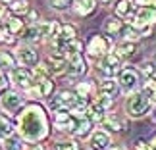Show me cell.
Instances as JSON below:
<instances>
[{"mask_svg": "<svg viewBox=\"0 0 156 150\" xmlns=\"http://www.w3.org/2000/svg\"><path fill=\"white\" fill-rule=\"evenodd\" d=\"M148 108H151V100H148L143 92H137V94H133V96L127 100V113L131 117L145 116V113L148 112Z\"/></svg>", "mask_w": 156, "mask_h": 150, "instance_id": "cell-2", "label": "cell"}, {"mask_svg": "<svg viewBox=\"0 0 156 150\" xmlns=\"http://www.w3.org/2000/svg\"><path fill=\"white\" fill-rule=\"evenodd\" d=\"M118 85L119 89H123V92H129V91H135L137 85H139V73L135 69H119L118 73Z\"/></svg>", "mask_w": 156, "mask_h": 150, "instance_id": "cell-4", "label": "cell"}, {"mask_svg": "<svg viewBox=\"0 0 156 150\" xmlns=\"http://www.w3.org/2000/svg\"><path fill=\"white\" fill-rule=\"evenodd\" d=\"M108 50H110V43L100 37V35H93L91 40H89V46H87V52L91 58H102L108 54Z\"/></svg>", "mask_w": 156, "mask_h": 150, "instance_id": "cell-5", "label": "cell"}, {"mask_svg": "<svg viewBox=\"0 0 156 150\" xmlns=\"http://www.w3.org/2000/svg\"><path fill=\"white\" fill-rule=\"evenodd\" d=\"M0 102H2V108L6 112H17L20 110V106H21V96L17 92L14 91H10V92H4L2 94V98H0Z\"/></svg>", "mask_w": 156, "mask_h": 150, "instance_id": "cell-9", "label": "cell"}, {"mask_svg": "<svg viewBox=\"0 0 156 150\" xmlns=\"http://www.w3.org/2000/svg\"><path fill=\"white\" fill-rule=\"evenodd\" d=\"M100 2H106L108 4V2H112V0H100Z\"/></svg>", "mask_w": 156, "mask_h": 150, "instance_id": "cell-42", "label": "cell"}, {"mask_svg": "<svg viewBox=\"0 0 156 150\" xmlns=\"http://www.w3.org/2000/svg\"><path fill=\"white\" fill-rule=\"evenodd\" d=\"M75 27L71 25V23H66V25H60V33L56 40H60V43H68V40H73L75 39Z\"/></svg>", "mask_w": 156, "mask_h": 150, "instance_id": "cell-17", "label": "cell"}, {"mask_svg": "<svg viewBox=\"0 0 156 150\" xmlns=\"http://www.w3.org/2000/svg\"><path fill=\"white\" fill-rule=\"evenodd\" d=\"M10 10L14 12V14H27L29 4H27V0H12V2H10Z\"/></svg>", "mask_w": 156, "mask_h": 150, "instance_id": "cell-24", "label": "cell"}, {"mask_svg": "<svg viewBox=\"0 0 156 150\" xmlns=\"http://www.w3.org/2000/svg\"><path fill=\"white\" fill-rule=\"evenodd\" d=\"M102 123H104V127L108 129V133H110V131H122V121H119L118 117H114V116H110V117H104L102 119Z\"/></svg>", "mask_w": 156, "mask_h": 150, "instance_id": "cell-23", "label": "cell"}, {"mask_svg": "<svg viewBox=\"0 0 156 150\" xmlns=\"http://www.w3.org/2000/svg\"><path fill=\"white\" fill-rule=\"evenodd\" d=\"M29 150H46V148H44V146H41V145H33Z\"/></svg>", "mask_w": 156, "mask_h": 150, "instance_id": "cell-41", "label": "cell"}, {"mask_svg": "<svg viewBox=\"0 0 156 150\" xmlns=\"http://www.w3.org/2000/svg\"><path fill=\"white\" fill-rule=\"evenodd\" d=\"M4 150H23V142L17 135H8L4 139Z\"/></svg>", "mask_w": 156, "mask_h": 150, "instance_id": "cell-21", "label": "cell"}, {"mask_svg": "<svg viewBox=\"0 0 156 150\" xmlns=\"http://www.w3.org/2000/svg\"><path fill=\"white\" fill-rule=\"evenodd\" d=\"M56 150H81V148H79V145H77V141L68 139V141L58 142V145H56Z\"/></svg>", "mask_w": 156, "mask_h": 150, "instance_id": "cell-33", "label": "cell"}, {"mask_svg": "<svg viewBox=\"0 0 156 150\" xmlns=\"http://www.w3.org/2000/svg\"><path fill=\"white\" fill-rule=\"evenodd\" d=\"M118 81H114V79H104L102 83H100V94H106V96H116L118 94Z\"/></svg>", "mask_w": 156, "mask_h": 150, "instance_id": "cell-18", "label": "cell"}, {"mask_svg": "<svg viewBox=\"0 0 156 150\" xmlns=\"http://www.w3.org/2000/svg\"><path fill=\"white\" fill-rule=\"evenodd\" d=\"M97 6V0H77L75 2V12L81 16H89Z\"/></svg>", "mask_w": 156, "mask_h": 150, "instance_id": "cell-19", "label": "cell"}, {"mask_svg": "<svg viewBox=\"0 0 156 150\" xmlns=\"http://www.w3.org/2000/svg\"><path fill=\"white\" fill-rule=\"evenodd\" d=\"M4 2H12V0H4Z\"/></svg>", "mask_w": 156, "mask_h": 150, "instance_id": "cell-43", "label": "cell"}, {"mask_svg": "<svg viewBox=\"0 0 156 150\" xmlns=\"http://www.w3.org/2000/svg\"><path fill=\"white\" fill-rule=\"evenodd\" d=\"M75 121H77V119L71 117V113H69L68 110H58V112H56V125H58L60 129L68 131V133H73Z\"/></svg>", "mask_w": 156, "mask_h": 150, "instance_id": "cell-11", "label": "cell"}, {"mask_svg": "<svg viewBox=\"0 0 156 150\" xmlns=\"http://www.w3.org/2000/svg\"><path fill=\"white\" fill-rule=\"evenodd\" d=\"M12 75H14V77H12V81H14L17 87H21V89H29L35 83L33 71L29 69V68H17V69H14V73H12Z\"/></svg>", "mask_w": 156, "mask_h": 150, "instance_id": "cell-6", "label": "cell"}, {"mask_svg": "<svg viewBox=\"0 0 156 150\" xmlns=\"http://www.w3.org/2000/svg\"><path fill=\"white\" fill-rule=\"evenodd\" d=\"M17 129H20V137H23L29 142H37L43 137H46L48 135V123H46L44 110L37 104L23 110L20 121H17Z\"/></svg>", "mask_w": 156, "mask_h": 150, "instance_id": "cell-1", "label": "cell"}, {"mask_svg": "<svg viewBox=\"0 0 156 150\" xmlns=\"http://www.w3.org/2000/svg\"><path fill=\"white\" fill-rule=\"evenodd\" d=\"M37 19H39L37 12H29V21H37Z\"/></svg>", "mask_w": 156, "mask_h": 150, "instance_id": "cell-40", "label": "cell"}, {"mask_svg": "<svg viewBox=\"0 0 156 150\" xmlns=\"http://www.w3.org/2000/svg\"><path fill=\"white\" fill-rule=\"evenodd\" d=\"M71 0H50V6L52 8H56V10H66L69 6Z\"/></svg>", "mask_w": 156, "mask_h": 150, "instance_id": "cell-34", "label": "cell"}, {"mask_svg": "<svg viewBox=\"0 0 156 150\" xmlns=\"http://www.w3.org/2000/svg\"><path fill=\"white\" fill-rule=\"evenodd\" d=\"M119 69H122V62L116 54H106V56L100 58L98 62V71L100 75L106 77V79H112V75H118Z\"/></svg>", "mask_w": 156, "mask_h": 150, "instance_id": "cell-3", "label": "cell"}, {"mask_svg": "<svg viewBox=\"0 0 156 150\" xmlns=\"http://www.w3.org/2000/svg\"><path fill=\"white\" fill-rule=\"evenodd\" d=\"M46 69L52 75H60L68 69V60H66L64 54H58V56H52L48 62H46Z\"/></svg>", "mask_w": 156, "mask_h": 150, "instance_id": "cell-10", "label": "cell"}, {"mask_svg": "<svg viewBox=\"0 0 156 150\" xmlns=\"http://www.w3.org/2000/svg\"><path fill=\"white\" fill-rule=\"evenodd\" d=\"M23 31V21L20 17H10L8 19V33H21Z\"/></svg>", "mask_w": 156, "mask_h": 150, "instance_id": "cell-26", "label": "cell"}, {"mask_svg": "<svg viewBox=\"0 0 156 150\" xmlns=\"http://www.w3.org/2000/svg\"><path fill=\"white\" fill-rule=\"evenodd\" d=\"M85 62H83V58L79 54H73V56H68V69H66V73L68 75H83L85 73Z\"/></svg>", "mask_w": 156, "mask_h": 150, "instance_id": "cell-12", "label": "cell"}, {"mask_svg": "<svg viewBox=\"0 0 156 150\" xmlns=\"http://www.w3.org/2000/svg\"><path fill=\"white\" fill-rule=\"evenodd\" d=\"M104 27L108 33H118L122 29V23H119V17H108L104 21Z\"/></svg>", "mask_w": 156, "mask_h": 150, "instance_id": "cell-28", "label": "cell"}, {"mask_svg": "<svg viewBox=\"0 0 156 150\" xmlns=\"http://www.w3.org/2000/svg\"><path fill=\"white\" fill-rule=\"evenodd\" d=\"M17 60H20V64L23 68H35V65H39V54L33 48H29V46L17 50Z\"/></svg>", "mask_w": 156, "mask_h": 150, "instance_id": "cell-8", "label": "cell"}, {"mask_svg": "<svg viewBox=\"0 0 156 150\" xmlns=\"http://www.w3.org/2000/svg\"><path fill=\"white\" fill-rule=\"evenodd\" d=\"M93 131V121H89V119H77L75 121V127H73V135L77 137H89V133Z\"/></svg>", "mask_w": 156, "mask_h": 150, "instance_id": "cell-16", "label": "cell"}, {"mask_svg": "<svg viewBox=\"0 0 156 150\" xmlns=\"http://www.w3.org/2000/svg\"><path fill=\"white\" fill-rule=\"evenodd\" d=\"M77 100H79V96H77L75 92L62 91L56 98L52 100V108H54V110H58V108H71V110H73V106L77 104Z\"/></svg>", "mask_w": 156, "mask_h": 150, "instance_id": "cell-7", "label": "cell"}, {"mask_svg": "<svg viewBox=\"0 0 156 150\" xmlns=\"http://www.w3.org/2000/svg\"><path fill=\"white\" fill-rule=\"evenodd\" d=\"M0 150H4V148H0Z\"/></svg>", "mask_w": 156, "mask_h": 150, "instance_id": "cell-44", "label": "cell"}, {"mask_svg": "<svg viewBox=\"0 0 156 150\" xmlns=\"http://www.w3.org/2000/svg\"><path fill=\"white\" fill-rule=\"evenodd\" d=\"M135 4L143 6V8H152V10H156V0H135Z\"/></svg>", "mask_w": 156, "mask_h": 150, "instance_id": "cell-35", "label": "cell"}, {"mask_svg": "<svg viewBox=\"0 0 156 150\" xmlns=\"http://www.w3.org/2000/svg\"><path fill=\"white\" fill-rule=\"evenodd\" d=\"M75 94H77V96H81V98H89V96H91V91H93V85H91V83H79V85H77V89H75Z\"/></svg>", "mask_w": 156, "mask_h": 150, "instance_id": "cell-29", "label": "cell"}, {"mask_svg": "<svg viewBox=\"0 0 156 150\" xmlns=\"http://www.w3.org/2000/svg\"><path fill=\"white\" fill-rule=\"evenodd\" d=\"M116 14H118V17L129 19L131 16H135V2H131V0H119L116 4Z\"/></svg>", "mask_w": 156, "mask_h": 150, "instance_id": "cell-15", "label": "cell"}, {"mask_svg": "<svg viewBox=\"0 0 156 150\" xmlns=\"http://www.w3.org/2000/svg\"><path fill=\"white\" fill-rule=\"evenodd\" d=\"M108 145H110V135H108L106 131L98 129L91 135V146L94 150H104V148H108Z\"/></svg>", "mask_w": 156, "mask_h": 150, "instance_id": "cell-13", "label": "cell"}, {"mask_svg": "<svg viewBox=\"0 0 156 150\" xmlns=\"http://www.w3.org/2000/svg\"><path fill=\"white\" fill-rule=\"evenodd\" d=\"M0 40H6V43H10V40H12V37L8 35V29H4L2 23H0Z\"/></svg>", "mask_w": 156, "mask_h": 150, "instance_id": "cell-38", "label": "cell"}, {"mask_svg": "<svg viewBox=\"0 0 156 150\" xmlns=\"http://www.w3.org/2000/svg\"><path fill=\"white\" fill-rule=\"evenodd\" d=\"M137 48H139V44H137L135 40H123L122 44L116 46V56L119 60H122V58H131L137 52Z\"/></svg>", "mask_w": 156, "mask_h": 150, "instance_id": "cell-14", "label": "cell"}, {"mask_svg": "<svg viewBox=\"0 0 156 150\" xmlns=\"http://www.w3.org/2000/svg\"><path fill=\"white\" fill-rule=\"evenodd\" d=\"M12 133H14V123L6 116L0 113V139H6V137L12 135Z\"/></svg>", "mask_w": 156, "mask_h": 150, "instance_id": "cell-22", "label": "cell"}, {"mask_svg": "<svg viewBox=\"0 0 156 150\" xmlns=\"http://www.w3.org/2000/svg\"><path fill=\"white\" fill-rule=\"evenodd\" d=\"M94 104H97L100 110H110L112 108V98L110 96H106V94H98V98H97V102H94Z\"/></svg>", "mask_w": 156, "mask_h": 150, "instance_id": "cell-32", "label": "cell"}, {"mask_svg": "<svg viewBox=\"0 0 156 150\" xmlns=\"http://www.w3.org/2000/svg\"><path fill=\"white\" fill-rule=\"evenodd\" d=\"M52 91H54V83L50 79H44V81L39 83V94L41 96H50Z\"/></svg>", "mask_w": 156, "mask_h": 150, "instance_id": "cell-27", "label": "cell"}, {"mask_svg": "<svg viewBox=\"0 0 156 150\" xmlns=\"http://www.w3.org/2000/svg\"><path fill=\"white\" fill-rule=\"evenodd\" d=\"M85 116H87L89 121L97 123V121H102V119H104V110H100V108H98L97 104H93V106H87Z\"/></svg>", "mask_w": 156, "mask_h": 150, "instance_id": "cell-20", "label": "cell"}, {"mask_svg": "<svg viewBox=\"0 0 156 150\" xmlns=\"http://www.w3.org/2000/svg\"><path fill=\"white\" fill-rule=\"evenodd\" d=\"M135 150H154L151 145H148V142H145V141H135Z\"/></svg>", "mask_w": 156, "mask_h": 150, "instance_id": "cell-37", "label": "cell"}, {"mask_svg": "<svg viewBox=\"0 0 156 150\" xmlns=\"http://www.w3.org/2000/svg\"><path fill=\"white\" fill-rule=\"evenodd\" d=\"M122 35H123V40H135V43L141 37L139 29H135V27H125L123 31H122Z\"/></svg>", "mask_w": 156, "mask_h": 150, "instance_id": "cell-31", "label": "cell"}, {"mask_svg": "<svg viewBox=\"0 0 156 150\" xmlns=\"http://www.w3.org/2000/svg\"><path fill=\"white\" fill-rule=\"evenodd\" d=\"M60 33V23L58 21H52L50 23V29H48V37H58Z\"/></svg>", "mask_w": 156, "mask_h": 150, "instance_id": "cell-36", "label": "cell"}, {"mask_svg": "<svg viewBox=\"0 0 156 150\" xmlns=\"http://www.w3.org/2000/svg\"><path fill=\"white\" fill-rule=\"evenodd\" d=\"M46 75H48V69H46V65H35V69H33V79H35V83L44 81Z\"/></svg>", "mask_w": 156, "mask_h": 150, "instance_id": "cell-30", "label": "cell"}, {"mask_svg": "<svg viewBox=\"0 0 156 150\" xmlns=\"http://www.w3.org/2000/svg\"><path fill=\"white\" fill-rule=\"evenodd\" d=\"M16 65V60L10 52L6 50H0V68H6V69H12Z\"/></svg>", "mask_w": 156, "mask_h": 150, "instance_id": "cell-25", "label": "cell"}, {"mask_svg": "<svg viewBox=\"0 0 156 150\" xmlns=\"http://www.w3.org/2000/svg\"><path fill=\"white\" fill-rule=\"evenodd\" d=\"M6 85H8V79H6V77H4L2 73H0V91H4Z\"/></svg>", "mask_w": 156, "mask_h": 150, "instance_id": "cell-39", "label": "cell"}]
</instances>
